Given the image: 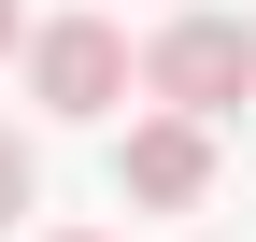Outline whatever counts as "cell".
<instances>
[{
    "instance_id": "6da1fadb",
    "label": "cell",
    "mask_w": 256,
    "mask_h": 242,
    "mask_svg": "<svg viewBox=\"0 0 256 242\" xmlns=\"http://www.w3.org/2000/svg\"><path fill=\"white\" fill-rule=\"evenodd\" d=\"M142 100L200 114V128H214V114H242V100H256V28L214 14V0H200V14H171V28L142 43Z\"/></svg>"
},
{
    "instance_id": "3957f363",
    "label": "cell",
    "mask_w": 256,
    "mask_h": 242,
    "mask_svg": "<svg viewBox=\"0 0 256 242\" xmlns=\"http://www.w3.org/2000/svg\"><path fill=\"white\" fill-rule=\"evenodd\" d=\"M114 200H142V214H200V200H214V128L156 100L142 128L114 142Z\"/></svg>"
},
{
    "instance_id": "7a4b0ae2",
    "label": "cell",
    "mask_w": 256,
    "mask_h": 242,
    "mask_svg": "<svg viewBox=\"0 0 256 242\" xmlns=\"http://www.w3.org/2000/svg\"><path fill=\"white\" fill-rule=\"evenodd\" d=\"M128 72H142V57H128V28H114V14H43V28H28V100L72 114V128L128 100Z\"/></svg>"
},
{
    "instance_id": "8992f818",
    "label": "cell",
    "mask_w": 256,
    "mask_h": 242,
    "mask_svg": "<svg viewBox=\"0 0 256 242\" xmlns=\"http://www.w3.org/2000/svg\"><path fill=\"white\" fill-rule=\"evenodd\" d=\"M57 242H100V228H57Z\"/></svg>"
},
{
    "instance_id": "277c9868",
    "label": "cell",
    "mask_w": 256,
    "mask_h": 242,
    "mask_svg": "<svg viewBox=\"0 0 256 242\" xmlns=\"http://www.w3.org/2000/svg\"><path fill=\"white\" fill-rule=\"evenodd\" d=\"M28 200H43V157H28V142H14V128H0V228H14V214H28Z\"/></svg>"
},
{
    "instance_id": "5b68a950",
    "label": "cell",
    "mask_w": 256,
    "mask_h": 242,
    "mask_svg": "<svg viewBox=\"0 0 256 242\" xmlns=\"http://www.w3.org/2000/svg\"><path fill=\"white\" fill-rule=\"evenodd\" d=\"M14 43H28V14H14V0H0V57H14Z\"/></svg>"
}]
</instances>
